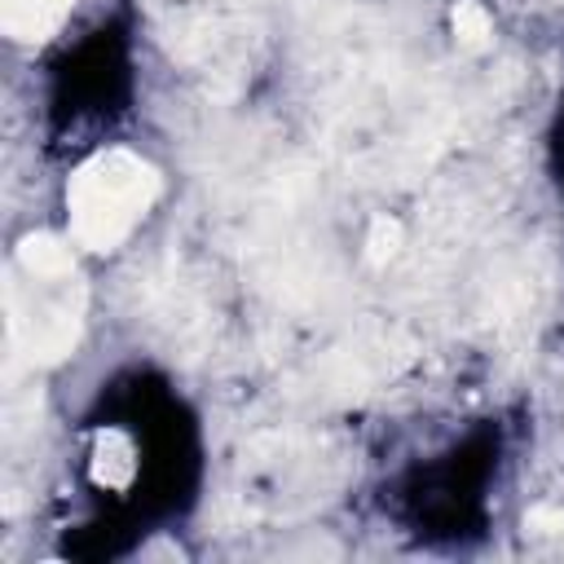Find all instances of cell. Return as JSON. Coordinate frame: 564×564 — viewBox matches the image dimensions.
Segmentation results:
<instances>
[{
  "instance_id": "obj_1",
  "label": "cell",
  "mask_w": 564,
  "mask_h": 564,
  "mask_svg": "<svg viewBox=\"0 0 564 564\" xmlns=\"http://www.w3.org/2000/svg\"><path fill=\"white\" fill-rule=\"evenodd\" d=\"M159 172L132 150H101L66 181L70 238L88 251H115L154 207Z\"/></svg>"
},
{
  "instance_id": "obj_2",
  "label": "cell",
  "mask_w": 564,
  "mask_h": 564,
  "mask_svg": "<svg viewBox=\"0 0 564 564\" xmlns=\"http://www.w3.org/2000/svg\"><path fill=\"white\" fill-rule=\"evenodd\" d=\"M22 273V269H18ZM9 282V339L31 366L62 361L84 330V286L79 278H31Z\"/></svg>"
},
{
  "instance_id": "obj_3",
  "label": "cell",
  "mask_w": 564,
  "mask_h": 564,
  "mask_svg": "<svg viewBox=\"0 0 564 564\" xmlns=\"http://www.w3.org/2000/svg\"><path fill=\"white\" fill-rule=\"evenodd\" d=\"M75 0H0V31L13 44H44L70 13Z\"/></svg>"
},
{
  "instance_id": "obj_4",
  "label": "cell",
  "mask_w": 564,
  "mask_h": 564,
  "mask_svg": "<svg viewBox=\"0 0 564 564\" xmlns=\"http://www.w3.org/2000/svg\"><path fill=\"white\" fill-rule=\"evenodd\" d=\"M88 471L101 489H128L132 476H137V449L128 441V432L119 427H101L93 436V458H88Z\"/></svg>"
},
{
  "instance_id": "obj_5",
  "label": "cell",
  "mask_w": 564,
  "mask_h": 564,
  "mask_svg": "<svg viewBox=\"0 0 564 564\" xmlns=\"http://www.w3.org/2000/svg\"><path fill=\"white\" fill-rule=\"evenodd\" d=\"M18 269L31 278H70L75 273V256L57 234H26L18 242Z\"/></svg>"
},
{
  "instance_id": "obj_6",
  "label": "cell",
  "mask_w": 564,
  "mask_h": 564,
  "mask_svg": "<svg viewBox=\"0 0 564 564\" xmlns=\"http://www.w3.org/2000/svg\"><path fill=\"white\" fill-rule=\"evenodd\" d=\"M449 26H454L458 48H467V53H480L494 40V18H489V9L480 0H458L454 13H449Z\"/></svg>"
},
{
  "instance_id": "obj_7",
  "label": "cell",
  "mask_w": 564,
  "mask_h": 564,
  "mask_svg": "<svg viewBox=\"0 0 564 564\" xmlns=\"http://www.w3.org/2000/svg\"><path fill=\"white\" fill-rule=\"evenodd\" d=\"M401 251V220L397 216H375L366 229V256L375 264H388Z\"/></svg>"
},
{
  "instance_id": "obj_8",
  "label": "cell",
  "mask_w": 564,
  "mask_h": 564,
  "mask_svg": "<svg viewBox=\"0 0 564 564\" xmlns=\"http://www.w3.org/2000/svg\"><path fill=\"white\" fill-rule=\"evenodd\" d=\"M524 533L564 542V507H533V511L524 516Z\"/></svg>"
},
{
  "instance_id": "obj_9",
  "label": "cell",
  "mask_w": 564,
  "mask_h": 564,
  "mask_svg": "<svg viewBox=\"0 0 564 564\" xmlns=\"http://www.w3.org/2000/svg\"><path fill=\"white\" fill-rule=\"evenodd\" d=\"M511 4H538V0H511Z\"/></svg>"
}]
</instances>
